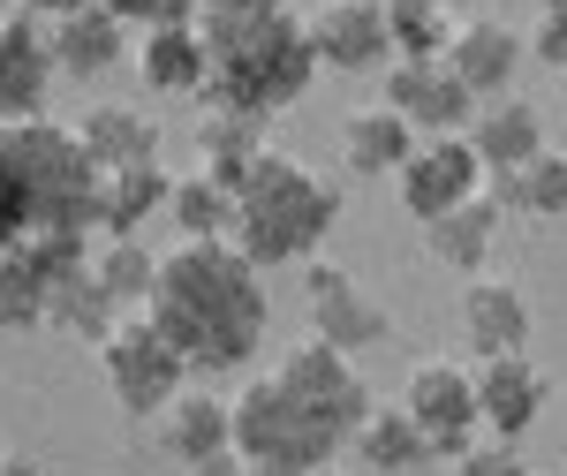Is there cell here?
Listing matches in <instances>:
<instances>
[{
    "instance_id": "cell-28",
    "label": "cell",
    "mask_w": 567,
    "mask_h": 476,
    "mask_svg": "<svg viewBox=\"0 0 567 476\" xmlns=\"http://www.w3.org/2000/svg\"><path fill=\"white\" fill-rule=\"evenodd\" d=\"M265 152V114H235V106H205V122H197V167L213 174V182H243L250 159Z\"/></svg>"
},
{
    "instance_id": "cell-2",
    "label": "cell",
    "mask_w": 567,
    "mask_h": 476,
    "mask_svg": "<svg viewBox=\"0 0 567 476\" xmlns=\"http://www.w3.org/2000/svg\"><path fill=\"white\" fill-rule=\"evenodd\" d=\"M99 167L84 159L76 130L61 122H0V250L39 242V235H84Z\"/></svg>"
},
{
    "instance_id": "cell-38",
    "label": "cell",
    "mask_w": 567,
    "mask_h": 476,
    "mask_svg": "<svg viewBox=\"0 0 567 476\" xmlns=\"http://www.w3.org/2000/svg\"><path fill=\"white\" fill-rule=\"evenodd\" d=\"M0 476H45L39 454H16V446H0Z\"/></svg>"
},
{
    "instance_id": "cell-33",
    "label": "cell",
    "mask_w": 567,
    "mask_h": 476,
    "mask_svg": "<svg viewBox=\"0 0 567 476\" xmlns=\"http://www.w3.org/2000/svg\"><path fill=\"white\" fill-rule=\"evenodd\" d=\"M280 8H288V0H197V15H189V23H197L205 53H213V45L243 39V31H258L265 15H280Z\"/></svg>"
},
{
    "instance_id": "cell-18",
    "label": "cell",
    "mask_w": 567,
    "mask_h": 476,
    "mask_svg": "<svg viewBox=\"0 0 567 476\" xmlns=\"http://www.w3.org/2000/svg\"><path fill=\"white\" fill-rule=\"evenodd\" d=\"M529 333H537V310H529L523 280L470 272V288H462V341L477 355H507V348H529Z\"/></svg>"
},
{
    "instance_id": "cell-3",
    "label": "cell",
    "mask_w": 567,
    "mask_h": 476,
    "mask_svg": "<svg viewBox=\"0 0 567 476\" xmlns=\"http://www.w3.org/2000/svg\"><path fill=\"white\" fill-rule=\"evenodd\" d=\"M341 227V189L326 174H310L296 152H272L265 144L250 174L235 182V250L258 265H310L326 250V235Z\"/></svg>"
},
{
    "instance_id": "cell-21",
    "label": "cell",
    "mask_w": 567,
    "mask_h": 476,
    "mask_svg": "<svg viewBox=\"0 0 567 476\" xmlns=\"http://www.w3.org/2000/svg\"><path fill=\"white\" fill-rule=\"evenodd\" d=\"M130 61H136V76H144V91H159V99H189L213 76V53L197 39V23H144Z\"/></svg>"
},
{
    "instance_id": "cell-17",
    "label": "cell",
    "mask_w": 567,
    "mask_h": 476,
    "mask_svg": "<svg viewBox=\"0 0 567 476\" xmlns=\"http://www.w3.org/2000/svg\"><path fill=\"white\" fill-rule=\"evenodd\" d=\"M45 53H53V76H106V69H122L130 61V23L106 8V0H91V8H69V15H53L45 23Z\"/></svg>"
},
{
    "instance_id": "cell-40",
    "label": "cell",
    "mask_w": 567,
    "mask_h": 476,
    "mask_svg": "<svg viewBox=\"0 0 567 476\" xmlns=\"http://www.w3.org/2000/svg\"><path fill=\"white\" fill-rule=\"evenodd\" d=\"M303 476H341V469H333V462H318V469H303Z\"/></svg>"
},
{
    "instance_id": "cell-39",
    "label": "cell",
    "mask_w": 567,
    "mask_h": 476,
    "mask_svg": "<svg viewBox=\"0 0 567 476\" xmlns=\"http://www.w3.org/2000/svg\"><path fill=\"white\" fill-rule=\"evenodd\" d=\"M23 15H39V23H53V15H69V8H91V0H16Z\"/></svg>"
},
{
    "instance_id": "cell-23",
    "label": "cell",
    "mask_w": 567,
    "mask_h": 476,
    "mask_svg": "<svg viewBox=\"0 0 567 476\" xmlns=\"http://www.w3.org/2000/svg\"><path fill=\"white\" fill-rule=\"evenodd\" d=\"M409 152H416V130L393 114L386 99L355 106L349 122H341V167H349L355 182H386V174H401Z\"/></svg>"
},
{
    "instance_id": "cell-25",
    "label": "cell",
    "mask_w": 567,
    "mask_h": 476,
    "mask_svg": "<svg viewBox=\"0 0 567 476\" xmlns=\"http://www.w3.org/2000/svg\"><path fill=\"white\" fill-rule=\"evenodd\" d=\"M349 446H355V462L371 476H416V469H432V438H424V424L393 401V408H379L371 401V416L349 432Z\"/></svg>"
},
{
    "instance_id": "cell-41",
    "label": "cell",
    "mask_w": 567,
    "mask_h": 476,
    "mask_svg": "<svg viewBox=\"0 0 567 476\" xmlns=\"http://www.w3.org/2000/svg\"><path fill=\"white\" fill-rule=\"evenodd\" d=\"M560 99H567V69H560Z\"/></svg>"
},
{
    "instance_id": "cell-27",
    "label": "cell",
    "mask_w": 567,
    "mask_h": 476,
    "mask_svg": "<svg viewBox=\"0 0 567 476\" xmlns=\"http://www.w3.org/2000/svg\"><path fill=\"white\" fill-rule=\"evenodd\" d=\"M167 182L175 174L159 167H114V174H99V197H91V227L99 235H144V219L152 213H167Z\"/></svg>"
},
{
    "instance_id": "cell-7",
    "label": "cell",
    "mask_w": 567,
    "mask_h": 476,
    "mask_svg": "<svg viewBox=\"0 0 567 476\" xmlns=\"http://www.w3.org/2000/svg\"><path fill=\"white\" fill-rule=\"evenodd\" d=\"M303 303H310V333L326 348H341V355H363V348L393 341V310L379 296H363V280L333 258L303 265Z\"/></svg>"
},
{
    "instance_id": "cell-11",
    "label": "cell",
    "mask_w": 567,
    "mask_h": 476,
    "mask_svg": "<svg viewBox=\"0 0 567 476\" xmlns=\"http://www.w3.org/2000/svg\"><path fill=\"white\" fill-rule=\"evenodd\" d=\"M545 401H553V379H545V363L529 348L477 355V424L492 438H515L523 446L537 432V416H545Z\"/></svg>"
},
{
    "instance_id": "cell-20",
    "label": "cell",
    "mask_w": 567,
    "mask_h": 476,
    "mask_svg": "<svg viewBox=\"0 0 567 476\" xmlns=\"http://www.w3.org/2000/svg\"><path fill=\"white\" fill-rule=\"evenodd\" d=\"M499 205L492 197H462V205H446L439 219H424V250H432V265H446V272H492V258H499Z\"/></svg>"
},
{
    "instance_id": "cell-14",
    "label": "cell",
    "mask_w": 567,
    "mask_h": 476,
    "mask_svg": "<svg viewBox=\"0 0 567 476\" xmlns=\"http://www.w3.org/2000/svg\"><path fill=\"white\" fill-rule=\"evenodd\" d=\"M310 53L318 69H341V76H371L386 69L393 45H386V0H318V15H303Z\"/></svg>"
},
{
    "instance_id": "cell-1",
    "label": "cell",
    "mask_w": 567,
    "mask_h": 476,
    "mask_svg": "<svg viewBox=\"0 0 567 476\" xmlns=\"http://www.w3.org/2000/svg\"><path fill=\"white\" fill-rule=\"evenodd\" d=\"M152 325L182 348L189 379H227V371H250V355L265 341V272L227 235L219 242H182L175 258H159V280H152Z\"/></svg>"
},
{
    "instance_id": "cell-5",
    "label": "cell",
    "mask_w": 567,
    "mask_h": 476,
    "mask_svg": "<svg viewBox=\"0 0 567 476\" xmlns=\"http://www.w3.org/2000/svg\"><path fill=\"white\" fill-rule=\"evenodd\" d=\"M227 416H235V454L272 469V476H303V469L341 454V432L318 424L280 379H250V386L227 401Z\"/></svg>"
},
{
    "instance_id": "cell-30",
    "label": "cell",
    "mask_w": 567,
    "mask_h": 476,
    "mask_svg": "<svg viewBox=\"0 0 567 476\" xmlns=\"http://www.w3.org/2000/svg\"><path fill=\"white\" fill-rule=\"evenodd\" d=\"M122 318V303L99 288V272H91V250L61 280H53V310H45V325H61V333H84V341H106V325Z\"/></svg>"
},
{
    "instance_id": "cell-32",
    "label": "cell",
    "mask_w": 567,
    "mask_h": 476,
    "mask_svg": "<svg viewBox=\"0 0 567 476\" xmlns=\"http://www.w3.org/2000/svg\"><path fill=\"white\" fill-rule=\"evenodd\" d=\"M91 272L122 310H144L152 280H159V258L144 250V235H106V250H91Z\"/></svg>"
},
{
    "instance_id": "cell-22",
    "label": "cell",
    "mask_w": 567,
    "mask_h": 476,
    "mask_svg": "<svg viewBox=\"0 0 567 476\" xmlns=\"http://www.w3.org/2000/svg\"><path fill=\"white\" fill-rule=\"evenodd\" d=\"M76 144H84V159H91L99 174H114V167H152V159H159V122H152L144 106L106 99V106H91L84 122H76Z\"/></svg>"
},
{
    "instance_id": "cell-12",
    "label": "cell",
    "mask_w": 567,
    "mask_h": 476,
    "mask_svg": "<svg viewBox=\"0 0 567 476\" xmlns=\"http://www.w3.org/2000/svg\"><path fill=\"white\" fill-rule=\"evenodd\" d=\"M386 106L416 136H462L470 114H477V91L446 61H386Z\"/></svg>"
},
{
    "instance_id": "cell-19",
    "label": "cell",
    "mask_w": 567,
    "mask_h": 476,
    "mask_svg": "<svg viewBox=\"0 0 567 476\" xmlns=\"http://www.w3.org/2000/svg\"><path fill=\"white\" fill-rule=\"evenodd\" d=\"M462 136L484 159V174H507V167H523L529 152H545V114L523 91H499V99H477V114H470Z\"/></svg>"
},
{
    "instance_id": "cell-36",
    "label": "cell",
    "mask_w": 567,
    "mask_h": 476,
    "mask_svg": "<svg viewBox=\"0 0 567 476\" xmlns=\"http://www.w3.org/2000/svg\"><path fill=\"white\" fill-rule=\"evenodd\" d=\"M106 8H114V15H122V23H189V15H197V0H106Z\"/></svg>"
},
{
    "instance_id": "cell-16",
    "label": "cell",
    "mask_w": 567,
    "mask_h": 476,
    "mask_svg": "<svg viewBox=\"0 0 567 476\" xmlns=\"http://www.w3.org/2000/svg\"><path fill=\"white\" fill-rule=\"evenodd\" d=\"M523 31L507 23V15H462L454 23V39H446V69L462 76V84L477 91V99H499V91H515V69H523Z\"/></svg>"
},
{
    "instance_id": "cell-13",
    "label": "cell",
    "mask_w": 567,
    "mask_h": 476,
    "mask_svg": "<svg viewBox=\"0 0 567 476\" xmlns=\"http://www.w3.org/2000/svg\"><path fill=\"white\" fill-rule=\"evenodd\" d=\"M393 189H401V205L416 219H439L446 205H462V197L484 189V159L470 152V136H416V152L401 159Z\"/></svg>"
},
{
    "instance_id": "cell-29",
    "label": "cell",
    "mask_w": 567,
    "mask_h": 476,
    "mask_svg": "<svg viewBox=\"0 0 567 476\" xmlns=\"http://www.w3.org/2000/svg\"><path fill=\"white\" fill-rule=\"evenodd\" d=\"M167 219L182 227V242H219V235H235V189L213 182V174H175L167 182Z\"/></svg>"
},
{
    "instance_id": "cell-35",
    "label": "cell",
    "mask_w": 567,
    "mask_h": 476,
    "mask_svg": "<svg viewBox=\"0 0 567 476\" xmlns=\"http://www.w3.org/2000/svg\"><path fill=\"white\" fill-rule=\"evenodd\" d=\"M529 53L560 76L567 69V0H537V31H529Z\"/></svg>"
},
{
    "instance_id": "cell-15",
    "label": "cell",
    "mask_w": 567,
    "mask_h": 476,
    "mask_svg": "<svg viewBox=\"0 0 567 476\" xmlns=\"http://www.w3.org/2000/svg\"><path fill=\"white\" fill-rule=\"evenodd\" d=\"M53 53H45V23L39 15H0V122H31L53 99Z\"/></svg>"
},
{
    "instance_id": "cell-26",
    "label": "cell",
    "mask_w": 567,
    "mask_h": 476,
    "mask_svg": "<svg viewBox=\"0 0 567 476\" xmlns=\"http://www.w3.org/2000/svg\"><path fill=\"white\" fill-rule=\"evenodd\" d=\"M484 197L499 213H523V219H567V152H529L523 167L507 174H484Z\"/></svg>"
},
{
    "instance_id": "cell-4",
    "label": "cell",
    "mask_w": 567,
    "mask_h": 476,
    "mask_svg": "<svg viewBox=\"0 0 567 476\" xmlns=\"http://www.w3.org/2000/svg\"><path fill=\"white\" fill-rule=\"evenodd\" d=\"M318 76V53H310V31L296 8L265 15L258 31L213 45V76H205V106H235V114H288L296 99Z\"/></svg>"
},
{
    "instance_id": "cell-8",
    "label": "cell",
    "mask_w": 567,
    "mask_h": 476,
    "mask_svg": "<svg viewBox=\"0 0 567 476\" xmlns=\"http://www.w3.org/2000/svg\"><path fill=\"white\" fill-rule=\"evenodd\" d=\"M280 386L303 401L318 424H333L341 432V446H349V432L371 416V379L355 371V355H341V348H326L318 333L310 341H296L288 355H280V371H272Z\"/></svg>"
},
{
    "instance_id": "cell-31",
    "label": "cell",
    "mask_w": 567,
    "mask_h": 476,
    "mask_svg": "<svg viewBox=\"0 0 567 476\" xmlns=\"http://www.w3.org/2000/svg\"><path fill=\"white\" fill-rule=\"evenodd\" d=\"M454 8L446 0H386V45L393 61H439L446 39H454Z\"/></svg>"
},
{
    "instance_id": "cell-10",
    "label": "cell",
    "mask_w": 567,
    "mask_h": 476,
    "mask_svg": "<svg viewBox=\"0 0 567 476\" xmlns=\"http://www.w3.org/2000/svg\"><path fill=\"white\" fill-rule=\"evenodd\" d=\"M84 258V235H39L0 250V333H39L53 310V280Z\"/></svg>"
},
{
    "instance_id": "cell-24",
    "label": "cell",
    "mask_w": 567,
    "mask_h": 476,
    "mask_svg": "<svg viewBox=\"0 0 567 476\" xmlns=\"http://www.w3.org/2000/svg\"><path fill=\"white\" fill-rule=\"evenodd\" d=\"M159 446L175 454L182 469L189 462H205L219 446H235V416H227V393L213 386H182L167 408H159Z\"/></svg>"
},
{
    "instance_id": "cell-34",
    "label": "cell",
    "mask_w": 567,
    "mask_h": 476,
    "mask_svg": "<svg viewBox=\"0 0 567 476\" xmlns=\"http://www.w3.org/2000/svg\"><path fill=\"white\" fill-rule=\"evenodd\" d=\"M446 476H529V462H523L515 438H470V446L446 462Z\"/></svg>"
},
{
    "instance_id": "cell-37",
    "label": "cell",
    "mask_w": 567,
    "mask_h": 476,
    "mask_svg": "<svg viewBox=\"0 0 567 476\" xmlns=\"http://www.w3.org/2000/svg\"><path fill=\"white\" fill-rule=\"evenodd\" d=\"M182 476H250V462H243L235 446H219V454H205V462H189Z\"/></svg>"
},
{
    "instance_id": "cell-9",
    "label": "cell",
    "mask_w": 567,
    "mask_h": 476,
    "mask_svg": "<svg viewBox=\"0 0 567 476\" xmlns=\"http://www.w3.org/2000/svg\"><path fill=\"white\" fill-rule=\"evenodd\" d=\"M401 408L424 424L432 462H454V454L484 432L477 424V371L454 363V355H424V363L409 371V386H401Z\"/></svg>"
},
{
    "instance_id": "cell-6",
    "label": "cell",
    "mask_w": 567,
    "mask_h": 476,
    "mask_svg": "<svg viewBox=\"0 0 567 476\" xmlns=\"http://www.w3.org/2000/svg\"><path fill=\"white\" fill-rule=\"evenodd\" d=\"M99 363H106V386L122 401V416H159L182 386H189V363H182V348L152 325V310H122L114 325H106V341H99Z\"/></svg>"
}]
</instances>
